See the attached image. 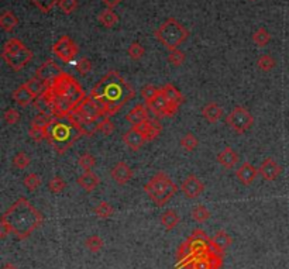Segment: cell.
Returning <instances> with one entry per match:
<instances>
[{"label": "cell", "mask_w": 289, "mask_h": 269, "mask_svg": "<svg viewBox=\"0 0 289 269\" xmlns=\"http://www.w3.org/2000/svg\"><path fill=\"white\" fill-rule=\"evenodd\" d=\"M90 96L100 102L106 111V117H112L133 99L136 90L118 71L112 69L94 85Z\"/></svg>", "instance_id": "6da1fadb"}, {"label": "cell", "mask_w": 289, "mask_h": 269, "mask_svg": "<svg viewBox=\"0 0 289 269\" xmlns=\"http://www.w3.org/2000/svg\"><path fill=\"white\" fill-rule=\"evenodd\" d=\"M48 90L52 99V116L58 120L68 119L70 113L76 110L86 97L84 87L68 72H62Z\"/></svg>", "instance_id": "7a4b0ae2"}, {"label": "cell", "mask_w": 289, "mask_h": 269, "mask_svg": "<svg viewBox=\"0 0 289 269\" xmlns=\"http://www.w3.org/2000/svg\"><path fill=\"white\" fill-rule=\"evenodd\" d=\"M12 229V234H14L18 240H26L32 236L36 230L44 222L42 214L26 198H18L8 207V212L2 216Z\"/></svg>", "instance_id": "3957f363"}, {"label": "cell", "mask_w": 289, "mask_h": 269, "mask_svg": "<svg viewBox=\"0 0 289 269\" xmlns=\"http://www.w3.org/2000/svg\"><path fill=\"white\" fill-rule=\"evenodd\" d=\"M80 137H82V133L70 121L65 123V121L55 119L46 128V140L60 155L65 154Z\"/></svg>", "instance_id": "277c9868"}, {"label": "cell", "mask_w": 289, "mask_h": 269, "mask_svg": "<svg viewBox=\"0 0 289 269\" xmlns=\"http://www.w3.org/2000/svg\"><path fill=\"white\" fill-rule=\"evenodd\" d=\"M144 192L156 206L162 207L176 195L178 186L165 172H158L144 185Z\"/></svg>", "instance_id": "5b68a950"}, {"label": "cell", "mask_w": 289, "mask_h": 269, "mask_svg": "<svg viewBox=\"0 0 289 269\" xmlns=\"http://www.w3.org/2000/svg\"><path fill=\"white\" fill-rule=\"evenodd\" d=\"M154 35L168 51H174L178 49L180 44L188 40L189 30L180 20H176L175 17H170L156 28Z\"/></svg>", "instance_id": "8992f818"}, {"label": "cell", "mask_w": 289, "mask_h": 269, "mask_svg": "<svg viewBox=\"0 0 289 269\" xmlns=\"http://www.w3.org/2000/svg\"><path fill=\"white\" fill-rule=\"evenodd\" d=\"M2 58L12 71L18 72L32 59V52L18 38H10L4 42Z\"/></svg>", "instance_id": "52a82bcc"}, {"label": "cell", "mask_w": 289, "mask_h": 269, "mask_svg": "<svg viewBox=\"0 0 289 269\" xmlns=\"http://www.w3.org/2000/svg\"><path fill=\"white\" fill-rule=\"evenodd\" d=\"M226 121L228 127L237 133V134H244L250 130L252 124H254V117L250 111L247 110L246 107L237 106L233 110L228 113V116L226 117Z\"/></svg>", "instance_id": "ba28073f"}, {"label": "cell", "mask_w": 289, "mask_h": 269, "mask_svg": "<svg viewBox=\"0 0 289 269\" xmlns=\"http://www.w3.org/2000/svg\"><path fill=\"white\" fill-rule=\"evenodd\" d=\"M52 52H54L56 58L61 59L62 62L70 63L76 58L79 52V48L70 35H62V37H60V40L56 41L54 45H52Z\"/></svg>", "instance_id": "9c48e42d"}, {"label": "cell", "mask_w": 289, "mask_h": 269, "mask_svg": "<svg viewBox=\"0 0 289 269\" xmlns=\"http://www.w3.org/2000/svg\"><path fill=\"white\" fill-rule=\"evenodd\" d=\"M75 111H78L79 114H82L84 117L94 121H99L103 117H106V111L103 109V106L100 102H98L96 99H94L92 96H86L85 99L82 100V103L79 104L78 109Z\"/></svg>", "instance_id": "30bf717a"}, {"label": "cell", "mask_w": 289, "mask_h": 269, "mask_svg": "<svg viewBox=\"0 0 289 269\" xmlns=\"http://www.w3.org/2000/svg\"><path fill=\"white\" fill-rule=\"evenodd\" d=\"M68 121H70L82 133V135H86V137H94L96 133H99V121L86 119L82 114H79L78 111L70 113Z\"/></svg>", "instance_id": "8fae6325"}, {"label": "cell", "mask_w": 289, "mask_h": 269, "mask_svg": "<svg viewBox=\"0 0 289 269\" xmlns=\"http://www.w3.org/2000/svg\"><path fill=\"white\" fill-rule=\"evenodd\" d=\"M148 106L150 111L154 114V117L156 119H161V117H174L175 114H176V111H178V106H175V104L170 103L164 97L162 93H160V96L156 97L154 102H151Z\"/></svg>", "instance_id": "7c38bea8"}, {"label": "cell", "mask_w": 289, "mask_h": 269, "mask_svg": "<svg viewBox=\"0 0 289 269\" xmlns=\"http://www.w3.org/2000/svg\"><path fill=\"white\" fill-rule=\"evenodd\" d=\"M62 72H64L62 68L55 62L54 59H47L46 62H42L38 68H37V71H36V75H34V76L41 79L42 82L48 83V85H51V83H52Z\"/></svg>", "instance_id": "4fadbf2b"}, {"label": "cell", "mask_w": 289, "mask_h": 269, "mask_svg": "<svg viewBox=\"0 0 289 269\" xmlns=\"http://www.w3.org/2000/svg\"><path fill=\"white\" fill-rule=\"evenodd\" d=\"M223 265V255L210 253L206 257L196 258L186 265L188 269H219Z\"/></svg>", "instance_id": "5bb4252c"}, {"label": "cell", "mask_w": 289, "mask_h": 269, "mask_svg": "<svg viewBox=\"0 0 289 269\" xmlns=\"http://www.w3.org/2000/svg\"><path fill=\"white\" fill-rule=\"evenodd\" d=\"M180 190L188 199H196L204 193V185L196 175H189L180 185Z\"/></svg>", "instance_id": "9a60e30c"}, {"label": "cell", "mask_w": 289, "mask_h": 269, "mask_svg": "<svg viewBox=\"0 0 289 269\" xmlns=\"http://www.w3.org/2000/svg\"><path fill=\"white\" fill-rule=\"evenodd\" d=\"M110 176L118 185H127L133 178V169L127 165L126 162L120 161L116 165L112 168Z\"/></svg>", "instance_id": "2e32d148"}, {"label": "cell", "mask_w": 289, "mask_h": 269, "mask_svg": "<svg viewBox=\"0 0 289 269\" xmlns=\"http://www.w3.org/2000/svg\"><path fill=\"white\" fill-rule=\"evenodd\" d=\"M123 143L126 144V147L128 150L138 151L147 141H146V137L133 126L128 131H126L124 135H123Z\"/></svg>", "instance_id": "e0dca14e"}, {"label": "cell", "mask_w": 289, "mask_h": 269, "mask_svg": "<svg viewBox=\"0 0 289 269\" xmlns=\"http://www.w3.org/2000/svg\"><path fill=\"white\" fill-rule=\"evenodd\" d=\"M258 172L261 174V176L268 181V182H272L275 181L282 172V168L278 164H276V161L272 158H266L261 166H260V169H258Z\"/></svg>", "instance_id": "ac0fdd59"}, {"label": "cell", "mask_w": 289, "mask_h": 269, "mask_svg": "<svg viewBox=\"0 0 289 269\" xmlns=\"http://www.w3.org/2000/svg\"><path fill=\"white\" fill-rule=\"evenodd\" d=\"M258 175V169L250 162H244L242 166L236 171V176L244 186H250L251 183L256 181Z\"/></svg>", "instance_id": "d6986e66"}, {"label": "cell", "mask_w": 289, "mask_h": 269, "mask_svg": "<svg viewBox=\"0 0 289 269\" xmlns=\"http://www.w3.org/2000/svg\"><path fill=\"white\" fill-rule=\"evenodd\" d=\"M150 109L147 104H136L132 110L127 113V116H126V120L130 123V124H133V126H137V124H140L142 121H146V120H150Z\"/></svg>", "instance_id": "ffe728a7"}, {"label": "cell", "mask_w": 289, "mask_h": 269, "mask_svg": "<svg viewBox=\"0 0 289 269\" xmlns=\"http://www.w3.org/2000/svg\"><path fill=\"white\" fill-rule=\"evenodd\" d=\"M12 97H13V100H14L16 104H18L20 107H27V106L34 103L36 99H37V97L32 93V90L26 86V83H23V85H20V86L17 87L16 90L13 92Z\"/></svg>", "instance_id": "44dd1931"}, {"label": "cell", "mask_w": 289, "mask_h": 269, "mask_svg": "<svg viewBox=\"0 0 289 269\" xmlns=\"http://www.w3.org/2000/svg\"><path fill=\"white\" fill-rule=\"evenodd\" d=\"M238 154L236 152L232 147H226L218 154V162L223 166L224 169H232L237 165L238 162Z\"/></svg>", "instance_id": "7402d4cb"}, {"label": "cell", "mask_w": 289, "mask_h": 269, "mask_svg": "<svg viewBox=\"0 0 289 269\" xmlns=\"http://www.w3.org/2000/svg\"><path fill=\"white\" fill-rule=\"evenodd\" d=\"M161 93L164 95V97L170 102V103L175 104V106H178V107L185 102L184 95H182L180 90L174 86V85H171V83H166V85H164V86L161 87Z\"/></svg>", "instance_id": "603a6c76"}, {"label": "cell", "mask_w": 289, "mask_h": 269, "mask_svg": "<svg viewBox=\"0 0 289 269\" xmlns=\"http://www.w3.org/2000/svg\"><path fill=\"white\" fill-rule=\"evenodd\" d=\"M76 183H78L82 189H85L86 192H94V190L99 186L100 179H99L98 175L94 174L92 171H89V172H85L84 175H80L78 179H76Z\"/></svg>", "instance_id": "cb8c5ba5"}, {"label": "cell", "mask_w": 289, "mask_h": 269, "mask_svg": "<svg viewBox=\"0 0 289 269\" xmlns=\"http://www.w3.org/2000/svg\"><path fill=\"white\" fill-rule=\"evenodd\" d=\"M202 116L208 120L210 124L218 123L222 117H223V109L220 107L219 104L214 103V102H209V103L204 106L202 109Z\"/></svg>", "instance_id": "d4e9b609"}, {"label": "cell", "mask_w": 289, "mask_h": 269, "mask_svg": "<svg viewBox=\"0 0 289 269\" xmlns=\"http://www.w3.org/2000/svg\"><path fill=\"white\" fill-rule=\"evenodd\" d=\"M18 24V18L16 14L10 10H4L2 14H0V27L2 30L6 32H12Z\"/></svg>", "instance_id": "484cf974"}, {"label": "cell", "mask_w": 289, "mask_h": 269, "mask_svg": "<svg viewBox=\"0 0 289 269\" xmlns=\"http://www.w3.org/2000/svg\"><path fill=\"white\" fill-rule=\"evenodd\" d=\"M98 20H99V23L102 24L103 27L113 28V27L118 23V16L116 14V11H114L113 8H104V10H102V11L99 13Z\"/></svg>", "instance_id": "4316f807"}, {"label": "cell", "mask_w": 289, "mask_h": 269, "mask_svg": "<svg viewBox=\"0 0 289 269\" xmlns=\"http://www.w3.org/2000/svg\"><path fill=\"white\" fill-rule=\"evenodd\" d=\"M180 222V216L176 214L175 210H166V212H164L162 216H161V224H162L165 230H168V231H172V230L176 229Z\"/></svg>", "instance_id": "83f0119b"}, {"label": "cell", "mask_w": 289, "mask_h": 269, "mask_svg": "<svg viewBox=\"0 0 289 269\" xmlns=\"http://www.w3.org/2000/svg\"><path fill=\"white\" fill-rule=\"evenodd\" d=\"M26 86L32 90V93L36 96V97H40V96H42L44 93H46V92H47L50 85H48V83H46V82H42L41 79H38V78H36V76H34V78H32V79L26 82Z\"/></svg>", "instance_id": "f1b7e54d"}, {"label": "cell", "mask_w": 289, "mask_h": 269, "mask_svg": "<svg viewBox=\"0 0 289 269\" xmlns=\"http://www.w3.org/2000/svg\"><path fill=\"white\" fill-rule=\"evenodd\" d=\"M161 131H162V126H161V123L158 121V119H156V117L150 119L148 130H147L146 134H144L146 141L148 143V141H154V140H156V138L161 135Z\"/></svg>", "instance_id": "f546056e"}, {"label": "cell", "mask_w": 289, "mask_h": 269, "mask_svg": "<svg viewBox=\"0 0 289 269\" xmlns=\"http://www.w3.org/2000/svg\"><path fill=\"white\" fill-rule=\"evenodd\" d=\"M54 120L55 117L51 113H40V114H37V116L32 120V127H37L40 130H44V131H46V128H47Z\"/></svg>", "instance_id": "4dcf8cb0"}, {"label": "cell", "mask_w": 289, "mask_h": 269, "mask_svg": "<svg viewBox=\"0 0 289 269\" xmlns=\"http://www.w3.org/2000/svg\"><path fill=\"white\" fill-rule=\"evenodd\" d=\"M190 216L192 219L195 220L196 223H206L212 217V213L209 212V209L204 205H198L192 209L190 212Z\"/></svg>", "instance_id": "1f68e13d"}, {"label": "cell", "mask_w": 289, "mask_h": 269, "mask_svg": "<svg viewBox=\"0 0 289 269\" xmlns=\"http://www.w3.org/2000/svg\"><path fill=\"white\" fill-rule=\"evenodd\" d=\"M252 41H254V44L258 45V47H266V44L271 41V34L268 32L266 28L260 27V28L256 30L254 34H252Z\"/></svg>", "instance_id": "d6a6232c"}, {"label": "cell", "mask_w": 289, "mask_h": 269, "mask_svg": "<svg viewBox=\"0 0 289 269\" xmlns=\"http://www.w3.org/2000/svg\"><path fill=\"white\" fill-rule=\"evenodd\" d=\"M161 93V87H156L154 85H147L141 89V96L146 100V104H150L151 102H154L156 97Z\"/></svg>", "instance_id": "836d02e7"}, {"label": "cell", "mask_w": 289, "mask_h": 269, "mask_svg": "<svg viewBox=\"0 0 289 269\" xmlns=\"http://www.w3.org/2000/svg\"><path fill=\"white\" fill-rule=\"evenodd\" d=\"M213 241L216 243V246L219 247L220 250H227L228 247L232 246V243H233V240H232V237H230V234L228 233H226L224 230H220V231H218L216 233V236L213 237Z\"/></svg>", "instance_id": "e575fe53"}, {"label": "cell", "mask_w": 289, "mask_h": 269, "mask_svg": "<svg viewBox=\"0 0 289 269\" xmlns=\"http://www.w3.org/2000/svg\"><path fill=\"white\" fill-rule=\"evenodd\" d=\"M198 145H199V141H198L196 135H194L192 133H188V134H185L180 138V147L185 151H188V152L195 151L198 148Z\"/></svg>", "instance_id": "d590c367"}, {"label": "cell", "mask_w": 289, "mask_h": 269, "mask_svg": "<svg viewBox=\"0 0 289 269\" xmlns=\"http://www.w3.org/2000/svg\"><path fill=\"white\" fill-rule=\"evenodd\" d=\"M127 54H128V56H130L133 61H140L141 58L144 56V54H146V49H144V47L141 45L138 41H134V42H132V44L128 45Z\"/></svg>", "instance_id": "8d00e7d4"}, {"label": "cell", "mask_w": 289, "mask_h": 269, "mask_svg": "<svg viewBox=\"0 0 289 269\" xmlns=\"http://www.w3.org/2000/svg\"><path fill=\"white\" fill-rule=\"evenodd\" d=\"M275 65H276L275 59H274L271 55H268V54L260 55V58L257 59V66L261 69V71L264 72L272 71L274 68H275Z\"/></svg>", "instance_id": "74e56055"}, {"label": "cell", "mask_w": 289, "mask_h": 269, "mask_svg": "<svg viewBox=\"0 0 289 269\" xmlns=\"http://www.w3.org/2000/svg\"><path fill=\"white\" fill-rule=\"evenodd\" d=\"M78 164H79V166L85 171V172H89V171H92V169H94V166L96 165V158H94L92 154L85 152V154H82V155L79 157Z\"/></svg>", "instance_id": "f35d334b"}, {"label": "cell", "mask_w": 289, "mask_h": 269, "mask_svg": "<svg viewBox=\"0 0 289 269\" xmlns=\"http://www.w3.org/2000/svg\"><path fill=\"white\" fill-rule=\"evenodd\" d=\"M114 213V209L110 206L108 202H100L98 206L94 207V214L99 219H109Z\"/></svg>", "instance_id": "ab89813d"}, {"label": "cell", "mask_w": 289, "mask_h": 269, "mask_svg": "<svg viewBox=\"0 0 289 269\" xmlns=\"http://www.w3.org/2000/svg\"><path fill=\"white\" fill-rule=\"evenodd\" d=\"M13 165L16 166L17 169H26L27 166L30 165V162H32V158L28 157V154H26L24 151H20V152H17L16 155L13 157Z\"/></svg>", "instance_id": "60d3db41"}, {"label": "cell", "mask_w": 289, "mask_h": 269, "mask_svg": "<svg viewBox=\"0 0 289 269\" xmlns=\"http://www.w3.org/2000/svg\"><path fill=\"white\" fill-rule=\"evenodd\" d=\"M186 61V54L184 51H180V48L178 49H174V51H170L168 54V62L174 65V66H180L182 63Z\"/></svg>", "instance_id": "b9f144b4"}, {"label": "cell", "mask_w": 289, "mask_h": 269, "mask_svg": "<svg viewBox=\"0 0 289 269\" xmlns=\"http://www.w3.org/2000/svg\"><path fill=\"white\" fill-rule=\"evenodd\" d=\"M85 246L90 253H99L103 248V246H104V243H103V240L99 236H92V237H89L86 240Z\"/></svg>", "instance_id": "7bdbcfd3"}, {"label": "cell", "mask_w": 289, "mask_h": 269, "mask_svg": "<svg viewBox=\"0 0 289 269\" xmlns=\"http://www.w3.org/2000/svg\"><path fill=\"white\" fill-rule=\"evenodd\" d=\"M24 186L27 188L28 190H37L41 186V178H40V175L37 174H28L26 178H24Z\"/></svg>", "instance_id": "ee69618b"}, {"label": "cell", "mask_w": 289, "mask_h": 269, "mask_svg": "<svg viewBox=\"0 0 289 269\" xmlns=\"http://www.w3.org/2000/svg\"><path fill=\"white\" fill-rule=\"evenodd\" d=\"M65 186H66V183L64 181L61 176H54V178H51V181L48 182V189L51 193H61L64 189H65Z\"/></svg>", "instance_id": "f6af8a7d"}, {"label": "cell", "mask_w": 289, "mask_h": 269, "mask_svg": "<svg viewBox=\"0 0 289 269\" xmlns=\"http://www.w3.org/2000/svg\"><path fill=\"white\" fill-rule=\"evenodd\" d=\"M32 1L38 7L41 13H50L55 6H58L60 0H32Z\"/></svg>", "instance_id": "bcb514c9"}, {"label": "cell", "mask_w": 289, "mask_h": 269, "mask_svg": "<svg viewBox=\"0 0 289 269\" xmlns=\"http://www.w3.org/2000/svg\"><path fill=\"white\" fill-rule=\"evenodd\" d=\"M78 0H60L58 7L61 8L64 14H72L78 8Z\"/></svg>", "instance_id": "7dc6e473"}, {"label": "cell", "mask_w": 289, "mask_h": 269, "mask_svg": "<svg viewBox=\"0 0 289 269\" xmlns=\"http://www.w3.org/2000/svg\"><path fill=\"white\" fill-rule=\"evenodd\" d=\"M92 69H94V63L90 62V59H88L86 56H82L78 61V63H76V72H78L79 75H82V76L88 75Z\"/></svg>", "instance_id": "c3c4849f"}, {"label": "cell", "mask_w": 289, "mask_h": 269, "mask_svg": "<svg viewBox=\"0 0 289 269\" xmlns=\"http://www.w3.org/2000/svg\"><path fill=\"white\" fill-rule=\"evenodd\" d=\"M114 131V124L112 123L110 117H103L102 120H99V133H102L103 135H110Z\"/></svg>", "instance_id": "681fc988"}, {"label": "cell", "mask_w": 289, "mask_h": 269, "mask_svg": "<svg viewBox=\"0 0 289 269\" xmlns=\"http://www.w3.org/2000/svg\"><path fill=\"white\" fill-rule=\"evenodd\" d=\"M3 119H4V123L8 126H14L17 124V121L20 120V113L16 110V109H8L3 114Z\"/></svg>", "instance_id": "f907efd6"}, {"label": "cell", "mask_w": 289, "mask_h": 269, "mask_svg": "<svg viewBox=\"0 0 289 269\" xmlns=\"http://www.w3.org/2000/svg\"><path fill=\"white\" fill-rule=\"evenodd\" d=\"M28 135L32 137V140L37 141V143L42 141V140H46V131H44V130H40L37 127H30Z\"/></svg>", "instance_id": "816d5d0a"}, {"label": "cell", "mask_w": 289, "mask_h": 269, "mask_svg": "<svg viewBox=\"0 0 289 269\" xmlns=\"http://www.w3.org/2000/svg\"><path fill=\"white\" fill-rule=\"evenodd\" d=\"M8 234H12V229H10V226H8L6 220L0 219V237L6 238Z\"/></svg>", "instance_id": "f5cc1de1"}, {"label": "cell", "mask_w": 289, "mask_h": 269, "mask_svg": "<svg viewBox=\"0 0 289 269\" xmlns=\"http://www.w3.org/2000/svg\"><path fill=\"white\" fill-rule=\"evenodd\" d=\"M102 1H103V4H104L108 8H114V7H118V4H120L123 0H102Z\"/></svg>", "instance_id": "db71d44e"}, {"label": "cell", "mask_w": 289, "mask_h": 269, "mask_svg": "<svg viewBox=\"0 0 289 269\" xmlns=\"http://www.w3.org/2000/svg\"><path fill=\"white\" fill-rule=\"evenodd\" d=\"M2 269H18V268H17L16 265H13V264H4Z\"/></svg>", "instance_id": "11a10c76"}, {"label": "cell", "mask_w": 289, "mask_h": 269, "mask_svg": "<svg viewBox=\"0 0 289 269\" xmlns=\"http://www.w3.org/2000/svg\"><path fill=\"white\" fill-rule=\"evenodd\" d=\"M248 1H256V0H248Z\"/></svg>", "instance_id": "9f6ffc18"}]
</instances>
